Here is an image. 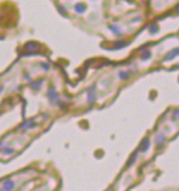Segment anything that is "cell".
<instances>
[{"label":"cell","instance_id":"cell-1","mask_svg":"<svg viewBox=\"0 0 179 191\" xmlns=\"http://www.w3.org/2000/svg\"><path fill=\"white\" fill-rule=\"evenodd\" d=\"M177 54H179V49H176V50H173V52L168 53V54H167V55H166V60H168V59H172V57H174V56H176Z\"/></svg>","mask_w":179,"mask_h":191},{"label":"cell","instance_id":"cell-2","mask_svg":"<svg viewBox=\"0 0 179 191\" xmlns=\"http://www.w3.org/2000/svg\"><path fill=\"white\" fill-rule=\"evenodd\" d=\"M174 117H176V118H179V110L174 112Z\"/></svg>","mask_w":179,"mask_h":191}]
</instances>
